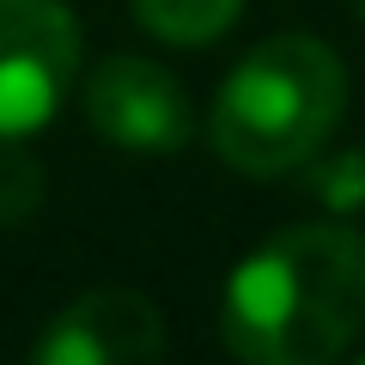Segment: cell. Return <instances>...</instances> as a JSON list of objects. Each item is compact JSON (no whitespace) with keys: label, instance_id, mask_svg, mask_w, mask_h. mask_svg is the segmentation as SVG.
I'll return each mask as SVG.
<instances>
[{"label":"cell","instance_id":"1","mask_svg":"<svg viewBox=\"0 0 365 365\" xmlns=\"http://www.w3.org/2000/svg\"><path fill=\"white\" fill-rule=\"evenodd\" d=\"M365 323V237L353 225H292L237 262L220 335L250 365L335 359Z\"/></svg>","mask_w":365,"mask_h":365},{"label":"cell","instance_id":"2","mask_svg":"<svg viewBox=\"0 0 365 365\" xmlns=\"http://www.w3.org/2000/svg\"><path fill=\"white\" fill-rule=\"evenodd\" d=\"M347 73L317 37H268L232 67L213 104V146L244 177H280L335 134Z\"/></svg>","mask_w":365,"mask_h":365},{"label":"cell","instance_id":"3","mask_svg":"<svg viewBox=\"0 0 365 365\" xmlns=\"http://www.w3.org/2000/svg\"><path fill=\"white\" fill-rule=\"evenodd\" d=\"M79 73V25L61 0H0V140L37 134Z\"/></svg>","mask_w":365,"mask_h":365},{"label":"cell","instance_id":"4","mask_svg":"<svg viewBox=\"0 0 365 365\" xmlns=\"http://www.w3.org/2000/svg\"><path fill=\"white\" fill-rule=\"evenodd\" d=\"M86 116L104 140L134 146V153H170L195 134V110L182 86L140 55H110L86 79Z\"/></svg>","mask_w":365,"mask_h":365},{"label":"cell","instance_id":"5","mask_svg":"<svg viewBox=\"0 0 365 365\" xmlns=\"http://www.w3.org/2000/svg\"><path fill=\"white\" fill-rule=\"evenodd\" d=\"M165 347V323L158 304L140 292H86L79 304H67L37 341L43 365H128V359H153Z\"/></svg>","mask_w":365,"mask_h":365},{"label":"cell","instance_id":"6","mask_svg":"<svg viewBox=\"0 0 365 365\" xmlns=\"http://www.w3.org/2000/svg\"><path fill=\"white\" fill-rule=\"evenodd\" d=\"M237 13H244V0H134V19H140L153 37L182 43V49L225 37Z\"/></svg>","mask_w":365,"mask_h":365},{"label":"cell","instance_id":"7","mask_svg":"<svg viewBox=\"0 0 365 365\" xmlns=\"http://www.w3.org/2000/svg\"><path fill=\"white\" fill-rule=\"evenodd\" d=\"M43 182H37V165L25 158H0V220H25L37 207Z\"/></svg>","mask_w":365,"mask_h":365}]
</instances>
